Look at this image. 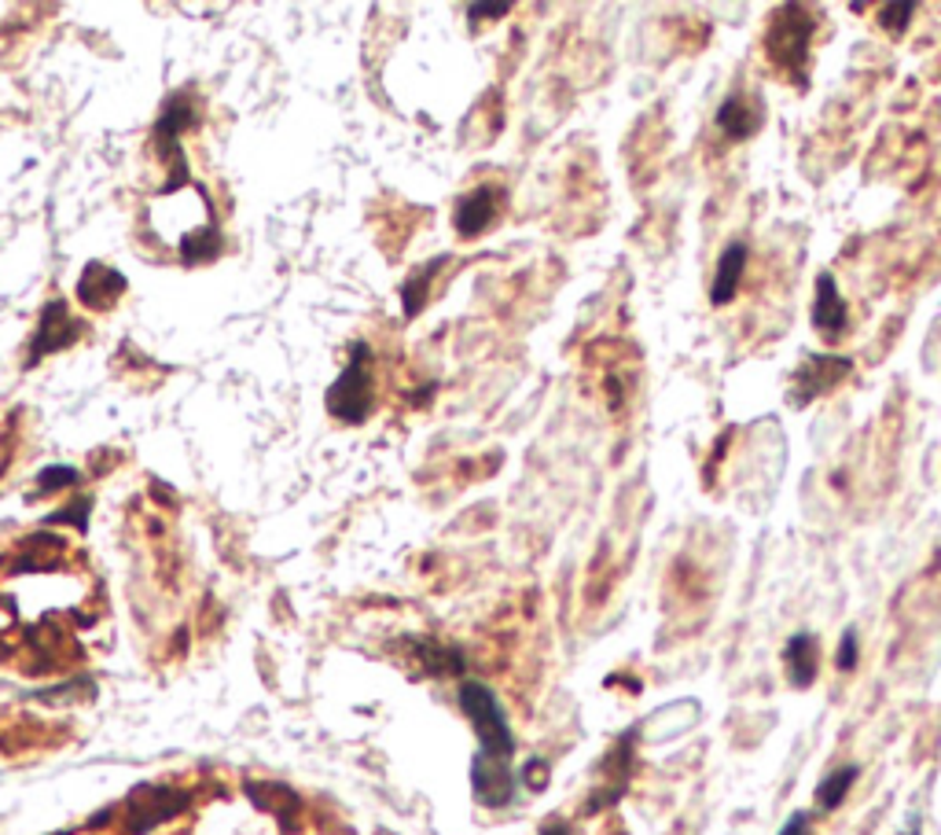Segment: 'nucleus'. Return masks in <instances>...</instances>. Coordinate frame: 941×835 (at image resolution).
<instances>
[{
	"label": "nucleus",
	"mask_w": 941,
	"mask_h": 835,
	"mask_svg": "<svg viewBox=\"0 0 941 835\" xmlns=\"http://www.w3.org/2000/svg\"><path fill=\"white\" fill-rule=\"evenodd\" d=\"M471 784H475V795H478V803L482 806H489V809H501V806H508L512 798H515V773L508 762H501V758H489V755H482L471 762Z\"/></svg>",
	"instance_id": "6"
},
{
	"label": "nucleus",
	"mask_w": 941,
	"mask_h": 835,
	"mask_svg": "<svg viewBox=\"0 0 941 835\" xmlns=\"http://www.w3.org/2000/svg\"><path fill=\"white\" fill-rule=\"evenodd\" d=\"M813 33H816V19L802 4H780L776 11H772V22H769V33H765V48H769L772 67L783 70V78L805 81V70H810Z\"/></svg>",
	"instance_id": "1"
},
{
	"label": "nucleus",
	"mask_w": 941,
	"mask_h": 835,
	"mask_svg": "<svg viewBox=\"0 0 941 835\" xmlns=\"http://www.w3.org/2000/svg\"><path fill=\"white\" fill-rule=\"evenodd\" d=\"M523 780H526L534 792H541V788H545V784H548V766H545V762H541V758H534V762H529V766L523 769Z\"/></svg>",
	"instance_id": "20"
},
{
	"label": "nucleus",
	"mask_w": 941,
	"mask_h": 835,
	"mask_svg": "<svg viewBox=\"0 0 941 835\" xmlns=\"http://www.w3.org/2000/svg\"><path fill=\"white\" fill-rule=\"evenodd\" d=\"M853 372V361L842 354H810L794 369V383H791V405L805 409L810 402H816L820 394H828L831 386H839Z\"/></svg>",
	"instance_id": "4"
},
{
	"label": "nucleus",
	"mask_w": 941,
	"mask_h": 835,
	"mask_svg": "<svg viewBox=\"0 0 941 835\" xmlns=\"http://www.w3.org/2000/svg\"><path fill=\"white\" fill-rule=\"evenodd\" d=\"M541 835H571V828H566L563 821H552V825L541 828Z\"/></svg>",
	"instance_id": "23"
},
{
	"label": "nucleus",
	"mask_w": 941,
	"mask_h": 835,
	"mask_svg": "<svg viewBox=\"0 0 941 835\" xmlns=\"http://www.w3.org/2000/svg\"><path fill=\"white\" fill-rule=\"evenodd\" d=\"M419 659H424V667L430 670V674H460L464 670V659H460V651H453V648H438V645H424V640H419Z\"/></svg>",
	"instance_id": "16"
},
{
	"label": "nucleus",
	"mask_w": 941,
	"mask_h": 835,
	"mask_svg": "<svg viewBox=\"0 0 941 835\" xmlns=\"http://www.w3.org/2000/svg\"><path fill=\"white\" fill-rule=\"evenodd\" d=\"M743 269H746V247L743 244H729L725 254L717 258V273H714V284H710V302L714 306H729L740 292V281H743Z\"/></svg>",
	"instance_id": "13"
},
{
	"label": "nucleus",
	"mask_w": 941,
	"mask_h": 835,
	"mask_svg": "<svg viewBox=\"0 0 941 835\" xmlns=\"http://www.w3.org/2000/svg\"><path fill=\"white\" fill-rule=\"evenodd\" d=\"M901 835H920V817L912 814V821H909V825H904V832H901Z\"/></svg>",
	"instance_id": "24"
},
{
	"label": "nucleus",
	"mask_w": 941,
	"mask_h": 835,
	"mask_svg": "<svg viewBox=\"0 0 941 835\" xmlns=\"http://www.w3.org/2000/svg\"><path fill=\"white\" fill-rule=\"evenodd\" d=\"M78 482H81V475H78V471H75V468H59V464H56V468H48V471H41V479H38V487H41L44 493H52V490H63V487H70V490H75V487H78Z\"/></svg>",
	"instance_id": "18"
},
{
	"label": "nucleus",
	"mask_w": 941,
	"mask_h": 835,
	"mask_svg": "<svg viewBox=\"0 0 941 835\" xmlns=\"http://www.w3.org/2000/svg\"><path fill=\"white\" fill-rule=\"evenodd\" d=\"M783 667L794 688H810L820 674V645L813 633H794L783 648Z\"/></svg>",
	"instance_id": "10"
},
{
	"label": "nucleus",
	"mask_w": 941,
	"mask_h": 835,
	"mask_svg": "<svg viewBox=\"0 0 941 835\" xmlns=\"http://www.w3.org/2000/svg\"><path fill=\"white\" fill-rule=\"evenodd\" d=\"M508 8H512V4H471L467 11H471L475 19H482V16H508Z\"/></svg>",
	"instance_id": "22"
},
{
	"label": "nucleus",
	"mask_w": 941,
	"mask_h": 835,
	"mask_svg": "<svg viewBox=\"0 0 941 835\" xmlns=\"http://www.w3.org/2000/svg\"><path fill=\"white\" fill-rule=\"evenodd\" d=\"M780 835H813L810 814H794V817H788V825L780 828Z\"/></svg>",
	"instance_id": "21"
},
{
	"label": "nucleus",
	"mask_w": 941,
	"mask_h": 835,
	"mask_svg": "<svg viewBox=\"0 0 941 835\" xmlns=\"http://www.w3.org/2000/svg\"><path fill=\"white\" fill-rule=\"evenodd\" d=\"M762 126H765V111H762V104H757L754 96L735 92V96H729L725 104H721L717 129L725 132V137L746 140V137H754V132L762 129Z\"/></svg>",
	"instance_id": "9"
},
{
	"label": "nucleus",
	"mask_w": 941,
	"mask_h": 835,
	"mask_svg": "<svg viewBox=\"0 0 941 835\" xmlns=\"http://www.w3.org/2000/svg\"><path fill=\"white\" fill-rule=\"evenodd\" d=\"M835 667L842 674H850L856 667V629H846L839 640V651H835Z\"/></svg>",
	"instance_id": "19"
},
{
	"label": "nucleus",
	"mask_w": 941,
	"mask_h": 835,
	"mask_svg": "<svg viewBox=\"0 0 941 835\" xmlns=\"http://www.w3.org/2000/svg\"><path fill=\"white\" fill-rule=\"evenodd\" d=\"M850 324V310L839 295V284L831 273L816 276V306H813V328L824 338H839Z\"/></svg>",
	"instance_id": "8"
},
{
	"label": "nucleus",
	"mask_w": 941,
	"mask_h": 835,
	"mask_svg": "<svg viewBox=\"0 0 941 835\" xmlns=\"http://www.w3.org/2000/svg\"><path fill=\"white\" fill-rule=\"evenodd\" d=\"M78 338V324L75 317L67 313V302H48L44 313H41V332L33 335V346H30V361L27 365L33 369L44 354H52V350H63Z\"/></svg>",
	"instance_id": "7"
},
{
	"label": "nucleus",
	"mask_w": 941,
	"mask_h": 835,
	"mask_svg": "<svg viewBox=\"0 0 941 835\" xmlns=\"http://www.w3.org/2000/svg\"><path fill=\"white\" fill-rule=\"evenodd\" d=\"M853 784H856V766L831 769L828 777L820 780V788H816V806L820 809H839L842 803H846V795H850Z\"/></svg>",
	"instance_id": "14"
},
{
	"label": "nucleus",
	"mask_w": 941,
	"mask_h": 835,
	"mask_svg": "<svg viewBox=\"0 0 941 835\" xmlns=\"http://www.w3.org/2000/svg\"><path fill=\"white\" fill-rule=\"evenodd\" d=\"M912 16H915L912 0H898V4H886L883 11H879V22H883V30H890L894 38H901V33L909 30Z\"/></svg>",
	"instance_id": "17"
},
{
	"label": "nucleus",
	"mask_w": 941,
	"mask_h": 835,
	"mask_svg": "<svg viewBox=\"0 0 941 835\" xmlns=\"http://www.w3.org/2000/svg\"><path fill=\"white\" fill-rule=\"evenodd\" d=\"M501 207V191L497 188H475L471 196L460 199L456 207V225H460V236H478L493 217H497Z\"/></svg>",
	"instance_id": "12"
},
{
	"label": "nucleus",
	"mask_w": 941,
	"mask_h": 835,
	"mask_svg": "<svg viewBox=\"0 0 941 835\" xmlns=\"http://www.w3.org/2000/svg\"><path fill=\"white\" fill-rule=\"evenodd\" d=\"M188 806V795L185 792H174V788H159V784H148V788H140L137 795L129 798V828L143 835L151 832L155 825H162V821L177 817L180 809Z\"/></svg>",
	"instance_id": "5"
},
{
	"label": "nucleus",
	"mask_w": 941,
	"mask_h": 835,
	"mask_svg": "<svg viewBox=\"0 0 941 835\" xmlns=\"http://www.w3.org/2000/svg\"><path fill=\"white\" fill-rule=\"evenodd\" d=\"M328 413L343 423H365L372 413V350L368 343H354L349 365L328 391Z\"/></svg>",
	"instance_id": "3"
},
{
	"label": "nucleus",
	"mask_w": 941,
	"mask_h": 835,
	"mask_svg": "<svg viewBox=\"0 0 941 835\" xmlns=\"http://www.w3.org/2000/svg\"><path fill=\"white\" fill-rule=\"evenodd\" d=\"M460 707L471 718V725H475V733L482 740V755L508 762L515 755V736H512V725L497 704V696H493L486 685L464 681L460 685Z\"/></svg>",
	"instance_id": "2"
},
{
	"label": "nucleus",
	"mask_w": 941,
	"mask_h": 835,
	"mask_svg": "<svg viewBox=\"0 0 941 835\" xmlns=\"http://www.w3.org/2000/svg\"><path fill=\"white\" fill-rule=\"evenodd\" d=\"M445 265V254L442 258H434L430 265H424L419 273H413L408 281L402 284V302H405V317H416L419 306H424V292H427V284L434 281V273H438Z\"/></svg>",
	"instance_id": "15"
},
{
	"label": "nucleus",
	"mask_w": 941,
	"mask_h": 835,
	"mask_svg": "<svg viewBox=\"0 0 941 835\" xmlns=\"http://www.w3.org/2000/svg\"><path fill=\"white\" fill-rule=\"evenodd\" d=\"M122 292H126V276L107 269V265H100V262H92L89 269L81 273L78 298L86 302L89 310H107Z\"/></svg>",
	"instance_id": "11"
}]
</instances>
